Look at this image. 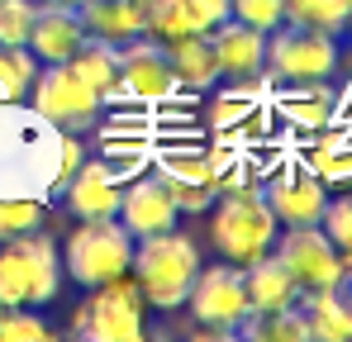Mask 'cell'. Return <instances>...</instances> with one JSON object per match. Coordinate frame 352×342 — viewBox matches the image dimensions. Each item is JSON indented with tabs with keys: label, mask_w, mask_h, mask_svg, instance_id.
<instances>
[{
	"label": "cell",
	"mask_w": 352,
	"mask_h": 342,
	"mask_svg": "<svg viewBox=\"0 0 352 342\" xmlns=\"http://www.w3.org/2000/svg\"><path fill=\"white\" fill-rule=\"evenodd\" d=\"M167 57H172L176 81H186V86L205 91V86L219 81V62H214V48H210V34H186V38L167 43Z\"/></svg>",
	"instance_id": "obj_24"
},
{
	"label": "cell",
	"mask_w": 352,
	"mask_h": 342,
	"mask_svg": "<svg viewBox=\"0 0 352 342\" xmlns=\"http://www.w3.org/2000/svg\"><path fill=\"white\" fill-rule=\"evenodd\" d=\"M129 262H133V238L119 219H81V228L67 238V257H62L67 276L86 290L124 276Z\"/></svg>",
	"instance_id": "obj_6"
},
{
	"label": "cell",
	"mask_w": 352,
	"mask_h": 342,
	"mask_svg": "<svg viewBox=\"0 0 352 342\" xmlns=\"http://www.w3.org/2000/svg\"><path fill=\"white\" fill-rule=\"evenodd\" d=\"M119 86H124V100H167L181 86L172 71V57H167V43H157L153 34L119 43Z\"/></svg>",
	"instance_id": "obj_12"
},
{
	"label": "cell",
	"mask_w": 352,
	"mask_h": 342,
	"mask_svg": "<svg viewBox=\"0 0 352 342\" xmlns=\"http://www.w3.org/2000/svg\"><path fill=\"white\" fill-rule=\"evenodd\" d=\"M243 338H262V342H305L309 338V323L300 314V304L291 309H272V314H248L238 323Z\"/></svg>",
	"instance_id": "obj_25"
},
{
	"label": "cell",
	"mask_w": 352,
	"mask_h": 342,
	"mask_svg": "<svg viewBox=\"0 0 352 342\" xmlns=\"http://www.w3.org/2000/svg\"><path fill=\"white\" fill-rule=\"evenodd\" d=\"M243 290H248V314H272V309L300 304V285L276 262V252H262V257L243 262Z\"/></svg>",
	"instance_id": "obj_19"
},
{
	"label": "cell",
	"mask_w": 352,
	"mask_h": 342,
	"mask_svg": "<svg viewBox=\"0 0 352 342\" xmlns=\"http://www.w3.org/2000/svg\"><path fill=\"white\" fill-rule=\"evenodd\" d=\"M272 252H276V262L291 271V281L300 285V290H324V285H338L348 276L338 247L329 242V233L319 224H295V228H286V233H276Z\"/></svg>",
	"instance_id": "obj_9"
},
{
	"label": "cell",
	"mask_w": 352,
	"mask_h": 342,
	"mask_svg": "<svg viewBox=\"0 0 352 342\" xmlns=\"http://www.w3.org/2000/svg\"><path fill=\"white\" fill-rule=\"evenodd\" d=\"M43 224V200H24V195H0V242L24 238Z\"/></svg>",
	"instance_id": "obj_28"
},
{
	"label": "cell",
	"mask_w": 352,
	"mask_h": 342,
	"mask_svg": "<svg viewBox=\"0 0 352 342\" xmlns=\"http://www.w3.org/2000/svg\"><path fill=\"white\" fill-rule=\"evenodd\" d=\"M0 100H5V95H0Z\"/></svg>",
	"instance_id": "obj_39"
},
{
	"label": "cell",
	"mask_w": 352,
	"mask_h": 342,
	"mask_svg": "<svg viewBox=\"0 0 352 342\" xmlns=\"http://www.w3.org/2000/svg\"><path fill=\"white\" fill-rule=\"evenodd\" d=\"M305 167L314 171L324 185H348L352 181V133L329 119L319 128V138L305 148Z\"/></svg>",
	"instance_id": "obj_23"
},
{
	"label": "cell",
	"mask_w": 352,
	"mask_h": 342,
	"mask_svg": "<svg viewBox=\"0 0 352 342\" xmlns=\"http://www.w3.org/2000/svg\"><path fill=\"white\" fill-rule=\"evenodd\" d=\"M348 281H352V271H348Z\"/></svg>",
	"instance_id": "obj_38"
},
{
	"label": "cell",
	"mask_w": 352,
	"mask_h": 342,
	"mask_svg": "<svg viewBox=\"0 0 352 342\" xmlns=\"http://www.w3.org/2000/svg\"><path fill=\"white\" fill-rule=\"evenodd\" d=\"M276 214L267 209L262 200V185L243 181L234 190H219L214 195V247L229 257V262H252L262 252H272L276 242Z\"/></svg>",
	"instance_id": "obj_4"
},
{
	"label": "cell",
	"mask_w": 352,
	"mask_h": 342,
	"mask_svg": "<svg viewBox=\"0 0 352 342\" xmlns=\"http://www.w3.org/2000/svg\"><path fill=\"white\" fill-rule=\"evenodd\" d=\"M62 128H53L29 100H0V195L58 200Z\"/></svg>",
	"instance_id": "obj_1"
},
{
	"label": "cell",
	"mask_w": 352,
	"mask_h": 342,
	"mask_svg": "<svg viewBox=\"0 0 352 342\" xmlns=\"http://www.w3.org/2000/svg\"><path fill=\"white\" fill-rule=\"evenodd\" d=\"M62 205L76 214V219H115L119 209V195H124V181H119V171L110 162H81V167L72 171V181L58 190Z\"/></svg>",
	"instance_id": "obj_14"
},
{
	"label": "cell",
	"mask_w": 352,
	"mask_h": 342,
	"mask_svg": "<svg viewBox=\"0 0 352 342\" xmlns=\"http://www.w3.org/2000/svg\"><path fill=\"white\" fill-rule=\"evenodd\" d=\"M29 105L43 114L53 128L62 133H86L96 119H100V100L96 91L67 67V62H43L34 86H29Z\"/></svg>",
	"instance_id": "obj_8"
},
{
	"label": "cell",
	"mask_w": 352,
	"mask_h": 342,
	"mask_svg": "<svg viewBox=\"0 0 352 342\" xmlns=\"http://www.w3.org/2000/svg\"><path fill=\"white\" fill-rule=\"evenodd\" d=\"M210 48H214V62H219V76H257L262 71V57H267V34L252 29V24H238V19H224L219 29H210Z\"/></svg>",
	"instance_id": "obj_17"
},
{
	"label": "cell",
	"mask_w": 352,
	"mask_h": 342,
	"mask_svg": "<svg viewBox=\"0 0 352 342\" xmlns=\"http://www.w3.org/2000/svg\"><path fill=\"white\" fill-rule=\"evenodd\" d=\"M348 29H352V5H348Z\"/></svg>",
	"instance_id": "obj_36"
},
{
	"label": "cell",
	"mask_w": 352,
	"mask_h": 342,
	"mask_svg": "<svg viewBox=\"0 0 352 342\" xmlns=\"http://www.w3.org/2000/svg\"><path fill=\"white\" fill-rule=\"evenodd\" d=\"M38 338H48V323L34 309L0 304V342H38Z\"/></svg>",
	"instance_id": "obj_32"
},
{
	"label": "cell",
	"mask_w": 352,
	"mask_h": 342,
	"mask_svg": "<svg viewBox=\"0 0 352 342\" xmlns=\"http://www.w3.org/2000/svg\"><path fill=\"white\" fill-rule=\"evenodd\" d=\"M81 43H86V24L72 5H38L29 29V53L38 62H67Z\"/></svg>",
	"instance_id": "obj_16"
},
{
	"label": "cell",
	"mask_w": 352,
	"mask_h": 342,
	"mask_svg": "<svg viewBox=\"0 0 352 342\" xmlns=\"http://www.w3.org/2000/svg\"><path fill=\"white\" fill-rule=\"evenodd\" d=\"M262 200H267V209L276 214V224H319L324 219V205H329V190H324V181L314 176V171L305 167V157H295L286 167H276L267 176V185H262Z\"/></svg>",
	"instance_id": "obj_11"
},
{
	"label": "cell",
	"mask_w": 352,
	"mask_h": 342,
	"mask_svg": "<svg viewBox=\"0 0 352 342\" xmlns=\"http://www.w3.org/2000/svg\"><path fill=\"white\" fill-rule=\"evenodd\" d=\"M338 62H343L338 34L305 29V24H276V29L267 34L262 71L291 86V81H319V76H333Z\"/></svg>",
	"instance_id": "obj_7"
},
{
	"label": "cell",
	"mask_w": 352,
	"mask_h": 342,
	"mask_svg": "<svg viewBox=\"0 0 352 342\" xmlns=\"http://www.w3.org/2000/svg\"><path fill=\"white\" fill-rule=\"evenodd\" d=\"M34 14H38V0H0V48L29 43Z\"/></svg>",
	"instance_id": "obj_31"
},
{
	"label": "cell",
	"mask_w": 352,
	"mask_h": 342,
	"mask_svg": "<svg viewBox=\"0 0 352 342\" xmlns=\"http://www.w3.org/2000/svg\"><path fill=\"white\" fill-rule=\"evenodd\" d=\"M38 67H43V62L29 53V43L0 48V95H5V100H29V86H34Z\"/></svg>",
	"instance_id": "obj_27"
},
{
	"label": "cell",
	"mask_w": 352,
	"mask_h": 342,
	"mask_svg": "<svg viewBox=\"0 0 352 342\" xmlns=\"http://www.w3.org/2000/svg\"><path fill=\"white\" fill-rule=\"evenodd\" d=\"M229 10H234L238 24H252V29H262V34H272L276 24H286L281 0H229Z\"/></svg>",
	"instance_id": "obj_33"
},
{
	"label": "cell",
	"mask_w": 352,
	"mask_h": 342,
	"mask_svg": "<svg viewBox=\"0 0 352 342\" xmlns=\"http://www.w3.org/2000/svg\"><path fill=\"white\" fill-rule=\"evenodd\" d=\"M143 290L138 281H129V271L105 285H91L86 304L72 319V333L91 342H138L143 338Z\"/></svg>",
	"instance_id": "obj_5"
},
{
	"label": "cell",
	"mask_w": 352,
	"mask_h": 342,
	"mask_svg": "<svg viewBox=\"0 0 352 342\" xmlns=\"http://www.w3.org/2000/svg\"><path fill=\"white\" fill-rule=\"evenodd\" d=\"M181 10H186V19H190L195 34H210V29H219L224 19H234L229 0H181Z\"/></svg>",
	"instance_id": "obj_34"
},
{
	"label": "cell",
	"mask_w": 352,
	"mask_h": 342,
	"mask_svg": "<svg viewBox=\"0 0 352 342\" xmlns=\"http://www.w3.org/2000/svg\"><path fill=\"white\" fill-rule=\"evenodd\" d=\"M348 67H352V53H348Z\"/></svg>",
	"instance_id": "obj_37"
},
{
	"label": "cell",
	"mask_w": 352,
	"mask_h": 342,
	"mask_svg": "<svg viewBox=\"0 0 352 342\" xmlns=\"http://www.w3.org/2000/svg\"><path fill=\"white\" fill-rule=\"evenodd\" d=\"M67 67L96 91L100 105H105V100H124V86H119V48H115V43L86 34V43L67 57Z\"/></svg>",
	"instance_id": "obj_21"
},
{
	"label": "cell",
	"mask_w": 352,
	"mask_h": 342,
	"mask_svg": "<svg viewBox=\"0 0 352 342\" xmlns=\"http://www.w3.org/2000/svg\"><path fill=\"white\" fill-rule=\"evenodd\" d=\"M76 14H81L91 38H105L115 48L148 34V0H81Z\"/></svg>",
	"instance_id": "obj_20"
},
{
	"label": "cell",
	"mask_w": 352,
	"mask_h": 342,
	"mask_svg": "<svg viewBox=\"0 0 352 342\" xmlns=\"http://www.w3.org/2000/svg\"><path fill=\"white\" fill-rule=\"evenodd\" d=\"M133 281L143 290V299L153 309H181L186 295H190V281L200 271V252L186 233L176 228H162V233H148V238H133Z\"/></svg>",
	"instance_id": "obj_2"
},
{
	"label": "cell",
	"mask_w": 352,
	"mask_h": 342,
	"mask_svg": "<svg viewBox=\"0 0 352 342\" xmlns=\"http://www.w3.org/2000/svg\"><path fill=\"white\" fill-rule=\"evenodd\" d=\"M281 114L291 119L295 128L319 133L338 114V91L329 86V76H319V81H291V91L281 95Z\"/></svg>",
	"instance_id": "obj_22"
},
{
	"label": "cell",
	"mask_w": 352,
	"mask_h": 342,
	"mask_svg": "<svg viewBox=\"0 0 352 342\" xmlns=\"http://www.w3.org/2000/svg\"><path fill=\"white\" fill-rule=\"evenodd\" d=\"M190 314L214 328V333H238V323L248 319V290H243V266H200L190 295H186Z\"/></svg>",
	"instance_id": "obj_10"
},
{
	"label": "cell",
	"mask_w": 352,
	"mask_h": 342,
	"mask_svg": "<svg viewBox=\"0 0 352 342\" xmlns=\"http://www.w3.org/2000/svg\"><path fill=\"white\" fill-rule=\"evenodd\" d=\"M62 285L58 247L53 238H43L38 228L24 238L0 242V304L14 309H43Z\"/></svg>",
	"instance_id": "obj_3"
},
{
	"label": "cell",
	"mask_w": 352,
	"mask_h": 342,
	"mask_svg": "<svg viewBox=\"0 0 352 342\" xmlns=\"http://www.w3.org/2000/svg\"><path fill=\"white\" fill-rule=\"evenodd\" d=\"M157 181L167 185L181 214H200L214 205L219 185H214V152H167L157 162Z\"/></svg>",
	"instance_id": "obj_13"
},
{
	"label": "cell",
	"mask_w": 352,
	"mask_h": 342,
	"mask_svg": "<svg viewBox=\"0 0 352 342\" xmlns=\"http://www.w3.org/2000/svg\"><path fill=\"white\" fill-rule=\"evenodd\" d=\"M348 5L352 0H281L286 24L324 29V34H343L348 29Z\"/></svg>",
	"instance_id": "obj_26"
},
{
	"label": "cell",
	"mask_w": 352,
	"mask_h": 342,
	"mask_svg": "<svg viewBox=\"0 0 352 342\" xmlns=\"http://www.w3.org/2000/svg\"><path fill=\"white\" fill-rule=\"evenodd\" d=\"M176 200L167 195V185L157 176H138L133 185H124L119 195L115 219L129 228V238H148V233H162V228H176Z\"/></svg>",
	"instance_id": "obj_15"
},
{
	"label": "cell",
	"mask_w": 352,
	"mask_h": 342,
	"mask_svg": "<svg viewBox=\"0 0 352 342\" xmlns=\"http://www.w3.org/2000/svg\"><path fill=\"white\" fill-rule=\"evenodd\" d=\"M319 228L329 233V242L338 247L343 266L352 271V195H338V200H329V205H324V219H319Z\"/></svg>",
	"instance_id": "obj_29"
},
{
	"label": "cell",
	"mask_w": 352,
	"mask_h": 342,
	"mask_svg": "<svg viewBox=\"0 0 352 342\" xmlns=\"http://www.w3.org/2000/svg\"><path fill=\"white\" fill-rule=\"evenodd\" d=\"M148 34H153L157 43H176V38L195 34V29H190V19H186L181 0H148Z\"/></svg>",
	"instance_id": "obj_30"
},
{
	"label": "cell",
	"mask_w": 352,
	"mask_h": 342,
	"mask_svg": "<svg viewBox=\"0 0 352 342\" xmlns=\"http://www.w3.org/2000/svg\"><path fill=\"white\" fill-rule=\"evenodd\" d=\"M300 314L309 323V338H352V281L343 276L338 285H324V290H300Z\"/></svg>",
	"instance_id": "obj_18"
},
{
	"label": "cell",
	"mask_w": 352,
	"mask_h": 342,
	"mask_svg": "<svg viewBox=\"0 0 352 342\" xmlns=\"http://www.w3.org/2000/svg\"><path fill=\"white\" fill-rule=\"evenodd\" d=\"M38 5H72V10H76L81 0H38Z\"/></svg>",
	"instance_id": "obj_35"
}]
</instances>
